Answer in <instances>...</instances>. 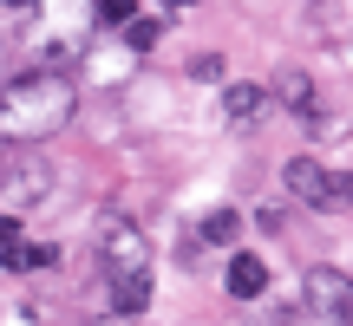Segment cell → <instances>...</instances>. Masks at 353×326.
Listing matches in <instances>:
<instances>
[{"label": "cell", "mask_w": 353, "mask_h": 326, "mask_svg": "<svg viewBox=\"0 0 353 326\" xmlns=\"http://www.w3.org/2000/svg\"><path fill=\"white\" fill-rule=\"evenodd\" d=\"M79 111V91L65 72H52V65H39V72H20L0 85V138L7 144H39L52 138V131H65Z\"/></svg>", "instance_id": "1"}, {"label": "cell", "mask_w": 353, "mask_h": 326, "mask_svg": "<svg viewBox=\"0 0 353 326\" xmlns=\"http://www.w3.org/2000/svg\"><path fill=\"white\" fill-rule=\"evenodd\" d=\"M281 189L307 209L334 215V209H353V170H327L321 157H288L281 163Z\"/></svg>", "instance_id": "2"}, {"label": "cell", "mask_w": 353, "mask_h": 326, "mask_svg": "<svg viewBox=\"0 0 353 326\" xmlns=\"http://www.w3.org/2000/svg\"><path fill=\"white\" fill-rule=\"evenodd\" d=\"M92 248H99L105 281H112V274H144V268H151V241H144V228L131 222V215H99Z\"/></svg>", "instance_id": "3"}, {"label": "cell", "mask_w": 353, "mask_h": 326, "mask_svg": "<svg viewBox=\"0 0 353 326\" xmlns=\"http://www.w3.org/2000/svg\"><path fill=\"white\" fill-rule=\"evenodd\" d=\"M268 98H275L288 118H301V124L314 131V138H327V131H334L327 105H321V85H314V72H301V65H281V72H275V85H268Z\"/></svg>", "instance_id": "4"}, {"label": "cell", "mask_w": 353, "mask_h": 326, "mask_svg": "<svg viewBox=\"0 0 353 326\" xmlns=\"http://www.w3.org/2000/svg\"><path fill=\"white\" fill-rule=\"evenodd\" d=\"M301 307L314 320H334V326H341L353 314V281L341 274V268H307V274H301Z\"/></svg>", "instance_id": "5"}, {"label": "cell", "mask_w": 353, "mask_h": 326, "mask_svg": "<svg viewBox=\"0 0 353 326\" xmlns=\"http://www.w3.org/2000/svg\"><path fill=\"white\" fill-rule=\"evenodd\" d=\"M52 196V170L46 163H20V170H0V215H26Z\"/></svg>", "instance_id": "6"}, {"label": "cell", "mask_w": 353, "mask_h": 326, "mask_svg": "<svg viewBox=\"0 0 353 326\" xmlns=\"http://www.w3.org/2000/svg\"><path fill=\"white\" fill-rule=\"evenodd\" d=\"M268 85H255V78H236V85H223V124L229 131H249V124H262L268 118Z\"/></svg>", "instance_id": "7"}, {"label": "cell", "mask_w": 353, "mask_h": 326, "mask_svg": "<svg viewBox=\"0 0 353 326\" xmlns=\"http://www.w3.org/2000/svg\"><path fill=\"white\" fill-rule=\"evenodd\" d=\"M223 287H229V301H262V294H268V261L249 254V248H229Z\"/></svg>", "instance_id": "8"}, {"label": "cell", "mask_w": 353, "mask_h": 326, "mask_svg": "<svg viewBox=\"0 0 353 326\" xmlns=\"http://www.w3.org/2000/svg\"><path fill=\"white\" fill-rule=\"evenodd\" d=\"M144 307H151V268H144V274H112V314L138 320Z\"/></svg>", "instance_id": "9"}, {"label": "cell", "mask_w": 353, "mask_h": 326, "mask_svg": "<svg viewBox=\"0 0 353 326\" xmlns=\"http://www.w3.org/2000/svg\"><path fill=\"white\" fill-rule=\"evenodd\" d=\"M236 235H242V215L236 209H210V215H203V228H196L203 248H236Z\"/></svg>", "instance_id": "10"}, {"label": "cell", "mask_w": 353, "mask_h": 326, "mask_svg": "<svg viewBox=\"0 0 353 326\" xmlns=\"http://www.w3.org/2000/svg\"><path fill=\"white\" fill-rule=\"evenodd\" d=\"M0 268H7V274H33V268H52V248H46V241H7V248H0Z\"/></svg>", "instance_id": "11"}, {"label": "cell", "mask_w": 353, "mask_h": 326, "mask_svg": "<svg viewBox=\"0 0 353 326\" xmlns=\"http://www.w3.org/2000/svg\"><path fill=\"white\" fill-rule=\"evenodd\" d=\"M157 39H164V20H131V26H125V46H131V52H151Z\"/></svg>", "instance_id": "12"}, {"label": "cell", "mask_w": 353, "mask_h": 326, "mask_svg": "<svg viewBox=\"0 0 353 326\" xmlns=\"http://www.w3.org/2000/svg\"><path fill=\"white\" fill-rule=\"evenodd\" d=\"M138 20V0H99V26H131Z\"/></svg>", "instance_id": "13"}, {"label": "cell", "mask_w": 353, "mask_h": 326, "mask_svg": "<svg viewBox=\"0 0 353 326\" xmlns=\"http://www.w3.org/2000/svg\"><path fill=\"white\" fill-rule=\"evenodd\" d=\"M190 78H223V59H216V52H203V59H190Z\"/></svg>", "instance_id": "14"}, {"label": "cell", "mask_w": 353, "mask_h": 326, "mask_svg": "<svg viewBox=\"0 0 353 326\" xmlns=\"http://www.w3.org/2000/svg\"><path fill=\"white\" fill-rule=\"evenodd\" d=\"M7 241H20V215H0V248Z\"/></svg>", "instance_id": "15"}, {"label": "cell", "mask_w": 353, "mask_h": 326, "mask_svg": "<svg viewBox=\"0 0 353 326\" xmlns=\"http://www.w3.org/2000/svg\"><path fill=\"white\" fill-rule=\"evenodd\" d=\"M288 326H334V320H314V314H307V320H288Z\"/></svg>", "instance_id": "16"}, {"label": "cell", "mask_w": 353, "mask_h": 326, "mask_svg": "<svg viewBox=\"0 0 353 326\" xmlns=\"http://www.w3.org/2000/svg\"><path fill=\"white\" fill-rule=\"evenodd\" d=\"M7 7H39V0H7Z\"/></svg>", "instance_id": "17"}, {"label": "cell", "mask_w": 353, "mask_h": 326, "mask_svg": "<svg viewBox=\"0 0 353 326\" xmlns=\"http://www.w3.org/2000/svg\"><path fill=\"white\" fill-rule=\"evenodd\" d=\"M164 7H190V0H164Z\"/></svg>", "instance_id": "18"}]
</instances>
